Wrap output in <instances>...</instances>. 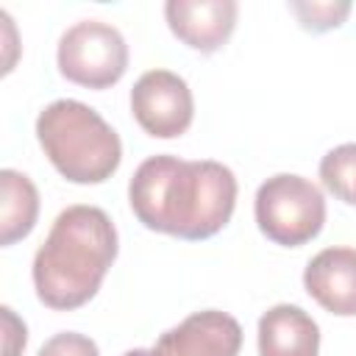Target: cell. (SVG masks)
Masks as SVG:
<instances>
[{"instance_id": "cell-5", "label": "cell", "mask_w": 356, "mask_h": 356, "mask_svg": "<svg viewBox=\"0 0 356 356\" xmlns=\"http://www.w3.org/2000/svg\"><path fill=\"white\" fill-rule=\"evenodd\" d=\"M56 58L67 81L89 89H108L128 70V44L114 25L83 19L64 31Z\"/></svg>"}, {"instance_id": "cell-13", "label": "cell", "mask_w": 356, "mask_h": 356, "mask_svg": "<svg viewBox=\"0 0 356 356\" xmlns=\"http://www.w3.org/2000/svg\"><path fill=\"white\" fill-rule=\"evenodd\" d=\"M289 8H292V14L300 19V25L306 28V31H314V33H320V31H331V28H339L342 25V19L350 14V3H289Z\"/></svg>"}, {"instance_id": "cell-12", "label": "cell", "mask_w": 356, "mask_h": 356, "mask_svg": "<svg viewBox=\"0 0 356 356\" xmlns=\"http://www.w3.org/2000/svg\"><path fill=\"white\" fill-rule=\"evenodd\" d=\"M320 178L334 197L356 206V142L328 150L320 161Z\"/></svg>"}, {"instance_id": "cell-9", "label": "cell", "mask_w": 356, "mask_h": 356, "mask_svg": "<svg viewBox=\"0 0 356 356\" xmlns=\"http://www.w3.org/2000/svg\"><path fill=\"white\" fill-rule=\"evenodd\" d=\"M306 292L331 314H356V248H325L303 270Z\"/></svg>"}, {"instance_id": "cell-11", "label": "cell", "mask_w": 356, "mask_h": 356, "mask_svg": "<svg viewBox=\"0 0 356 356\" xmlns=\"http://www.w3.org/2000/svg\"><path fill=\"white\" fill-rule=\"evenodd\" d=\"M0 245H14L28 236L39 217V192L25 172L3 170L0 172Z\"/></svg>"}, {"instance_id": "cell-8", "label": "cell", "mask_w": 356, "mask_h": 356, "mask_svg": "<svg viewBox=\"0 0 356 356\" xmlns=\"http://www.w3.org/2000/svg\"><path fill=\"white\" fill-rule=\"evenodd\" d=\"M236 14V0H170L164 6L170 31L186 47L200 53H214L228 42Z\"/></svg>"}, {"instance_id": "cell-14", "label": "cell", "mask_w": 356, "mask_h": 356, "mask_svg": "<svg viewBox=\"0 0 356 356\" xmlns=\"http://www.w3.org/2000/svg\"><path fill=\"white\" fill-rule=\"evenodd\" d=\"M36 356H100L97 353V345L83 337V334H75V331H64V334H56L50 337Z\"/></svg>"}, {"instance_id": "cell-7", "label": "cell", "mask_w": 356, "mask_h": 356, "mask_svg": "<svg viewBox=\"0 0 356 356\" xmlns=\"http://www.w3.org/2000/svg\"><path fill=\"white\" fill-rule=\"evenodd\" d=\"M242 325L217 309L195 312L175 328L164 331L150 348L153 356H236Z\"/></svg>"}, {"instance_id": "cell-15", "label": "cell", "mask_w": 356, "mask_h": 356, "mask_svg": "<svg viewBox=\"0 0 356 356\" xmlns=\"http://www.w3.org/2000/svg\"><path fill=\"white\" fill-rule=\"evenodd\" d=\"M3 353L6 356H17L19 348H25V325L22 320H17V314L3 306Z\"/></svg>"}, {"instance_id": "cell-6", "label": "cell", "mask_w": 356, "mask_h": 356, "mask_svg": "<svg viewBox=\"0 0 356 356\" xmlns=\"http://www.w3.org/2000/svg\"><path fill=\"white\" fill-rule=\"evenodd\" d=\"M131 111L145 134L156 139H175L192 125L195 100L181 75L170 70H150L131 89Z\"/></svg>"}, {"instance_id": "cell-3", "label": "cell", "mask_w": 356, "mask_h": 356, "mask_svg": "<svg viewBox=\"0 0 356 356\" xmlns=\"http://www.w3.org/2000/svg\"><path fill=\"white\" fill-rule=\"evenodd\" d=\"M36 139L50 164L72 184H103L122 159L117 131L81 100H53L36 117Z\"/></svg>"}, {"instance_id": "cell-1", "label": "cell", "mask_w": 356, "mask_h": 356, "mask_svg": "<svg viewBox=\"0 0 356 356\" xmlns=\"http://www.w3.org/2000/svg\"><path fill=\"white\" fill-rule=\"evenodd\" d=\"M128 200L145 228L197 242L214 236L231 220L236 178L220 161L150 156L136 167Z\"/></svg>"}, {"instance_id": "cell-16", "label": "cell", "mask_w": 356, "mask_h": 356, "mask_svg": "<svg viewBox=\"0 0 356 356\" xmlns=\"http://www.w3.org/2000/svg\"><path fill=\"white\" fill-rule=\"evenodd\" d=\"M122 356H153V353L145 350V348H134V350H128V353H122Z\"/></svg>"}, {"instance_id": "cell-10", "label": "cell", "mask_w": 356, "mask_h": 356, "mask_svg": "<svg viewBox=\"0 0 356 356\" xmlns=\"http://www.w3.org/2000/svg\"><path fill=\"white\" fill-rule=\"evenodd\" d=\"M320 328L300 309L278 303L259 320V356H317Z\"/></svg>"}, {"instance_id": "cell-4", "label": "cell", "mask_w": 356, "mask_h": 356, "mask_svg": "<svg viewBox=\"0 0 356 356\" xmlns=\"http://www.w3.org/2000/svg\"><path fill=\"white\" fill-rule=\"evenodd\" d=\"M259 231L284 248H298L314 239L325 222V197L303 175L278 172L256 192Z\"/></svg>"}, {"instance_id": "cell-2", "label": "cell", "mask_w": 356, "mask_h": 356, "mask_svg": "<svg viewBox=\"0 0 356 356\" xmlns=\"http://www.w3.org/2000/svg\"><path fill=\"white\" fill-rule=\"evenodd\" d=\"M117 259V228L97 206H67L33 256V286L44 306L70 312L100 289Z\"/></svg>"}]
</instances>
